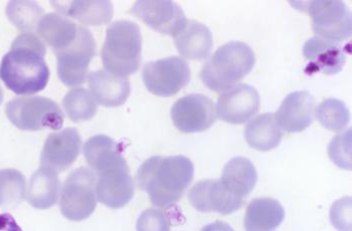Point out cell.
I'll use <instances>...</instances> for the list:
<instances>
[{
	"instance_id": "1",
	"label": "cell",
	"mask_w": 352,
	"mask_h": 231,
	"mask_svg": "<svg viewBox=\"0 0 352 231\" xmlns=\"http://www.w3.org/2000/svg\"><path fill=\"white\" fill-rule=\"evenodd\" d=\"M84 155L97 176L98 200L112 209L127 206L135 187L120 144L106 135H96L85 143Z\"/></svg>"
},
{
	"instance_id": "2",
	"label": "cell",
	"mask_w": 352,
	"mask_h": 231,
	"mask_svg": "<svg viewBox=\"0 0 352 231\" xmlns=\"http://www.w3.org/2000/svg\"><path fill=\"white\" fill-rule=\"evenodd\" d=\"M47 49L34 34H23L12 43L0 63V78L16 95H34L45 90L50 80Z\"/></svg>"
},
{
	"instance_id": "3",
	"label": "cell",
	"mask_w": 352,
	"mask_h": 231,
	"mask_svg": "<svg viewBox=\"0 0 352 231\" xmlns=\"http://www.w3.org/2000/svg\"><path fill=\"white\" fill-rule=\"evenodd\" d=\"M195 175V166L188 157L154 156L147 159L137 172L139 189L148 194L150 202L160 208L175 206Z\"/></svg>"
},
{
	"instance_id": "4",
	"label": "cell",
	"mask_w": 352,
	"mask_h": 231,
	"mask_svg": "<svg viewBox=\"0 0 352 231\" xmlns=\"http://www.w3.org/2000/svg\"><path fill=\"white\" fill-rule=\"evenodd\" d=\"M255 63V52L249 45L243 41H230L206 60L199 77L206 88L221 93L249 75Z\"/></svg>"
},
{
	"instance_id": "5",
	"label": "cell",
	"mask_w": 352,
	"mask_h": 231,
	"mask_svg": "<svg viewBox=\"0 0 352 231\" xmlns=\"http://www.w3.org/2000/svg\"><path fill=\"white\" fill-rule=\"evenodd\" d=\"M141 52L142 36L137 23L118 21L108 25L101 51L106 71L121 78L133 75L140 67Z\"/></svg>"
},
{
	"instance_id": "6",
	"label": "cell",
	"mask_w": 352,
	"mask_h": 231,
	"mask_svg": "<svg viewBox=\"0 0 352 231\" xmlns=\"http://www.w3.org/2000/svg\"><path fill=\"white\" fill-rule=\"evenodd\" d=\"M6 113L12 125L23 131L60 130L64 125L58 104L40 96L15 98L6 104Z\"/></svg>"
},
{
	"instance_id": "7",
	"label": "cell",
	"mask_w": 352,
	"mask_h": 231,
	"mask_svg": "<svg viewBox=\"0 0 352 231\" xmlns=\"http://www.w3.org/2000/svg\"><path fill=\"white\" fill-rule=\"evenodd\" d=\"M97 176L92 169L80 167L65 181L60 197L62 214L71 221H82L94 213L97 207Z\"/></svg>"
},
{
	"instance_id": "8",
	"label": "cell",
	"mask_w": 352,
	"mask_h": 231,
	"mask_svg": "<svg viewBox=\"0 0 352 231\" xmlns=\"http://www.w3.org/2000/svg\"><path fill=\"white\" fill-rule=\"evenodd\" d=\"M97 45L90 30L79 25L77 38L66 49L54 52L58 76L68 87H80L88 78L89 65L96 56Z\"/></svg>"
},
{
	"instance_id": "9",
	"label": "cell",
	"mask_w": 352,
	"mask_h": 231,
	"mask_svg": "<svg viewBox=\"0 0 352 231\" xmlns=\"http://www.w3.org/2000/svg\"><path fill=\"white\" fill-rule=\"evenodd\" d=\"M306 10L311 17L313 32L320 38L342 43L351 36V13L344 2L318 0L306 2Z\"/></svg>"
},
{
	"instance_id": "10",
	"label": "cell",
	"mask_w": 352,
	"mask_h": 231,
	"mask_svg": "<svg viewBox=\"0 0 352 231\" xmlns=\"http://www.w3.org/2000/svg\"><path fill=\"white\" fill-rule=\"evenodd\" d=\"M190 65L179 56L147 63L142 71V80L147 90L160 97L176 95L190 82Z\"/></svg>"
},
{
	"instance_id": "11",
	"label": "cell",
	"mask_w": 352,
	"mask_h": 231,
	"mask_svg": "<svg viewBox=\"0 0 352 231\" xmlns=\"http://www.w3.org/2000/svg\"><path fill=\"white\" fill-rule=\"evenodd\" d=\"M170 114L176 129L186 134L208 130L217 118L212 100L201 94L180 98L171 108Z\"/></svg>"
},
{
	"instance_id": "12",
	"label": "cell",
	"mask_w": 352,
	"mask_h": 231,
	"mask_svg": "<svg viewBox=\"0 0 352 231\" xmlns=\"http://www.w3.org/2000/svg\"><path fill=\"white\" fill-rule=\"evenodd\" d=\"M129 12L165 36H175L188 21L182 8L169 0H140Z\"/></svg>"
},
{
	"instance_id": "13",
	"label": "cell",
	"mask_w": 352,
	"mask_h": 231,
	"mask_svg": "<svg viewBox=\"0 0 352 231\" xmlns=\"http://www.w3.org/2000/svg\"><path fill=\"white\" fill-rule=\"evenodd\" d=\"M261 98L254 87L247 84L236 85L219 96L217 115L223 122L242 125L260 110Z\"/></svg>"
},
{
	"instance_id": "14",
	"label": "cell",
	"mask_w": 352,
	"mask_h": 231,
	"mask_svg": "<svg viewBox=\"0 0 352 231\" xmlns=\"http://www.w3.org/2000/svg\"><path fill=\"white\" fill-rule=\"evenodd\" d=\"M188 200L199 212H217L229 215L236 212L245 201L234 197L221 180L206 179L197 182L188 192Z\"/></svg>"
},
{
	"instance_id": "15",
	"label": "cell",
	"mask_w": 352,
	"mask_h": 231,
	"mask_svg": "<svg viewBox=\"0 0 352 231\" xmlns=\"http://www.w3.org/2000/svg\"><path fill=\"white\" fill-rule=\"evenodd\" d=\"M82 139L75 128L52 133L41 154V165L56 172L65 171L74 164L81 151Z\"/></svg>"
},
{
	"instance_id": "16",
	"label": "cell",
	"mask_w": 352,
	"mask_h": 231,
	"mask_svg": "<svg viewBox=\"0 0 352 231\" xmlns=\"http://www.w3.org/2000/svg\"><path fill=\"white\" fill-rule=\"evenodd\" d=\"M304 58L308 60L305 73L336 75L343 69L346 60L344 50L338 43L315 36L303 45Z\"/></svg>"
},
{
	"instance_id": "17",
	"label": "cell",
	"mask_w": 352,
	"mask_h": 231,
	"mask_svg": "<svg viewBox=\"0 0 352 231\" xmlns=\"http://www.w3.org/2000/svg\"><path fill=\"white\" fill-rule=\"evenodd\" d=\"M315 117V100L309 91L289 94L278 109V125L288 133L303 132L311 126Z\"/></svg>"
},
{
	"instance_id": "18",
	"label": "cell",
	"mask_w": 352,
	"mask_h": 231,
	"mask_svg": "<svg viewBox=\"0 0 352 231\" xmlns=\"http://www.w3.org/2000/svg\"><path fill=\"white\" fill-rule=\"evenodd\" d=\"M88 82L96 103L107 108L122 106L131 91L127 78L117 77L106 69L89 74Z\"/></svg>"
},
{
	"instance_id": "19",
	"label": "cell",
	"mask_w": 352,
	"mask_h": 231,
	"mask_svg": "<svg viewBox=\"0 0 352 231\" xmlns=\"http://www.w3.org/2000/svg\"><path fill=\"white\" fill-rule=\"evenodd\" d=\"M173 38L178 52L188 60H206L214 47L210 28L197 21H186Z\"/></svg>"
},
{
	"instance_id": "20",
	"label": "cell",
	"mask_w": 352,
	"mask_h": 231,
	"mask_svg": "<svg viewBox=\"0 0 352 231\" xmlns=\"http://www.w3.org/2000/svg\"><path fill=\"white\" fill-rule=\"evenodd\" d=\"M56 12L66 17L77 19L86 25H108L113 19L112 2L108 0L95 1H51Z\"/></svg>"
},
{
	"instance_id": "21",
	"label": "cell",
	"mask_w": 352,
	"mask_h": 231,
	"mask_svg": "<svg viewBox=\"0 0 352 231\" xmlns=\"http://www.w3.org/2000/svg\"><path fill=\"white\" fill-rule=\"evenodd\" d=\"M219 180L234 197L245 201L257 184V170L249 159L234 157L223 167Z\"/></svg>"
},
{
	"instance_id": "22",
	"label": "cell",
	"mask_w": 352,
	"mask_h": 231,
	"mask_svg": "<svg viewBox=\"0 0 352 231\" xmlns=\"http://www.w3.org/2000/svg\"><path fill=\"white\" fill-rule=\"evenodd\" d=\"M60 181L58 172L51 168H38L30 178L27 191V201L34 208L45 210L58 202Z\"/></svg>"
},
{
	"instance_id": "23",
	"label": "cell",
	"mask_w": 352,
	"mask_h": 231,
	"mask_svg": "<svg viewBox=\"0 0 352 231\" xmlns=\"http://www.w3.org/2000/svg\"><path fill=\"white\" fill-rule=\"evenodd\" d=\"M285 219L284 207L273 198H256L245 215V231H276Z\"/></svg>"
},
{
	"instance_id": "24",
	"label": "cell",
	"mask_w": 352,
	"mask_h": 231,
	"mask_svg": "<svg viewBox=\"0 0 352 231\" xmlns=\"http://www.w3.org/2000/svg\"><path fill=\"white\" fill-rule=\"evenodd\" d=\"M78 28L68 17L60 13H47L41 17L36 32L54 52L69 47L77 38Z\"/></svg>"
},
{
	"instance_id": "25",
	"label": "cell",
	"mask_w": 352,
	"mask_h": 231,
	"mask_svg": "<svg viewBox=\"0 0 352 231\" xmlns=\"http://www.w3.org/2000/svg\"><path fill=\"white\" fill-rule=\"evenodd\" d=\"M283 135L275 115L272 113L258 115L248 124L245 130L248 145L261 152H268L277 148Z\"/></svg>"
},
{
	"instance_id": "26",
	"label": "cell",
	"mask_w": 352,
	"mask_h": 231,
	"mask_svg": "<svg viewBox=\"0 0 352 231\" xmlns=\"http://www.w3.org/2000/svg\"><path fill=\"white\" fill-rule=\"evenodd\" d=\"M6 12L10 23L25 34H32L36 30L41 17L45 15L43 8L36 2L28 0L8 2Z\"/></svg>"
},
{
	"instance_id": "27",
	"label": "cell",
	"mask_w": 352,
	"mask_h": 231,
	"mask_svg": "<svg viewBox=\"0 0 352 231\" xmlns=\"http://www.w3.org/2000/svg\"><path fill=\"white\" fill-rule=\"evenodd\" d=\"M27 192V181L19 170H0V207L12 209L21 204Z\"/></svg>"
},
{
	"instance_id": "28",
	"label": "cell",
	"mask_w": 352,
	"mask_h": 231,
	"mask_svg": "<svg viewBox=\"0 0 352 231\" xmlns=\"http://www.w3.org/2000/svg\"><path fill=\"white\" fill-rule=\"evenodd\" d=\"M63 107L69 119L75 123L89 121L94 118L98 111L94 98L90 91L82 88L69 91L63 100Z\"/></svg>"
},
{
	"instance_id": "29",
	"label": "cell",
	"mask_w": 352,
	"mask_h": 231,
	"mask_svg": "<svg viewBox=\"0 0 352 231\" xmlns=\"http://www.w3.org/2000/svg\"><path fill=\"white\" fill-rule=\"evenodd\" d=\"M317 120L322 127L332 132H339L349 125V109L338 99H327L317 108Z\"/></svg>"
},
{
	"instance_id": "30",
	"label": "cell",
	"mask_w": 352,
	"mask_h": 231,
	"mask_svg": "<svg viewBox=\"0 0 352 231\" xmlns=\"http://www.w3.org/2000/svg\"><path fill=\"white\" fill-rule=\"evenodd\" d=\"M328 156L336 166L351 170V129L332 139L328 146Z\"/></svg>"
},
{
	"instance_id": "31",
	"label": "cell",
	"mask_w": 352,
	"mask_h": 231,
	"mask_svg": "<svg viewBox=\"0 0 352 231\" xmlns=\"http://www.w3.org/2000/svg\"><path fill=\"white\" fill-rule=\"evenodd\" d=\"M168 215L160 208H149L143 211L137 219V231H170Z\"/></svg>"
},
{
	"instance_id": "32",
	"label": "cell",
	"mask_w": 352,
	"mask_h": 231,
	"mask_svg": "<svg viewBox=\"0 0 352 231\" xmlns=\"http://www.w3.org/2000/svg\"><path fill=\"white\" fill-rule=\"evenodd\" d=\"M330 221L338 231H351V197L334 202L330 209Z\"/></svg>"
},
{
	"instance_id": "33",
	"label": "cell",
	"mask_w": 352,
	"mask_h": 231,
	"mask_svg": "<svg viewBox=\"0 0 352 231\" xmlns=\"http://www.w3.org/2000/svg\"><path fill=\"white\" fill-rule=\"evenodd\" d=\"M0 231H23L12 215L0 214Z\"/></svg>"
},
{
	"instance_id": "34",
	"label": "cell",
	"mask_w": 352,
	"mask_h": 231,
	"mask_svg": "<svg viewBox=\"0 0 352 231\" xmlns=\"http://www.w3.org/2000/svg\"><path fill=\"white\" fill-rule=\"evenodd\" d=\"M201 231H234V228L230 224L226 222L217 220V221L212 222V223L208 224L204 226Z\"/></svg>"
},
{
	"instance_id": "35",
	"label": "cell",
	"mask_w": 352,
	"mask_h": 231,
	"mask_svg": "<svg viewBox=\"0 0 352 231\" xmlns=\"http://www.w3.org/2000/svg\"><path fill=\"white\" fill-rule=\"evenodd\" d=\"M3 101V91H2L1 87H0V104Z\"/></svg>"
}]
</instances>
